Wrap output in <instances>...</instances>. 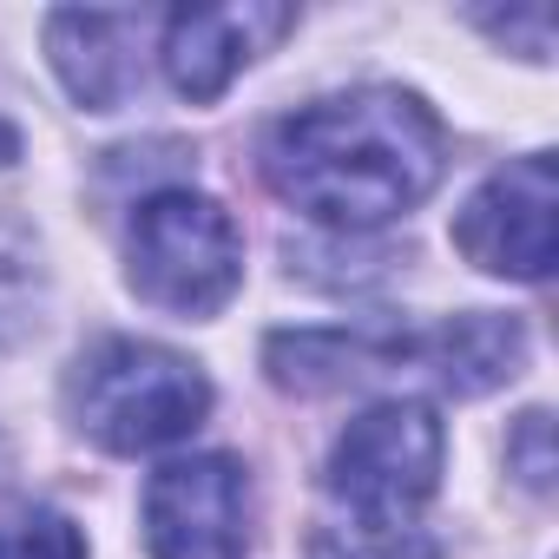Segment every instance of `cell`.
I'll use <instances>...</instances> for the list:
<instances>
[{"label": "cell", "mask_w": 559, "mask_h": 559, "mask_svg": "<svg viewBox=\"0 0 559 559\" xmlns=\"http://www.w3.org/2000/svg\"><path fill=\"white\" fill-rule=\"evenodd\" d=\"M448 165L441 119L402 86H356L276 119L263 171L276 198L330 230H376L415 211Z\"/></svg>", "instance_id": "1"}, {"label": "cell", "mask_w": 559, "mask_h": 559, "mask_svg": "<svg viewBox=\"0 0 559 559\" xmlns=\"http://www.w3.org/2000/svg\"><path fill=\"white\" fill-rule=\"evenodd\" d=\"M448 435L428 402H376L362 408L330 467V520L317 526V559H441L435 533L421 526V507L441 487Z\"/></svg>", "instance_id": "2"}, {"label": "cell", "mask_w": 559, "mask_h": 559, "mask_svg": "<svg viewBox=\"0 0 559 559\" xmlns=\"http://www.w3.org/2000/svg\"><path fill=\"white\" fill-rule=\"evenodd\" d=\"M67 408L99 448L152 454L165 441H185L204 421L211 382L178 349H158V343H139V336H106L73 362Z\"/></svg>", "instance_id": "3"}, {"label": "cell", "mask_w": 559, "mask_h": 559, "mask_svg": "<svg viewBox=\"0 0 559 559\" xmlns=\"http://www.w3.org/2000/svg\"><path fill=\"white\" fill-rule=\"evenodd\" d=\"M132 290L171 317H217L243 284V237L230 211L204 191H152L126 230Z\"/></svg>", "instance_id": "4"}, {"label": "cell", "mask_w": 559, "mask_h": 559, "mask_svg": "<svg viewBox=\"0 0 559 559\" xmlns=\"http://www.w3.org/2000/svg\"><path fill=\"white\" fill-rule=\"evenodd\" d=\"M145 546L152 559H243L250 546V480L230 454H185L145 480Z\"/></svg>", "instance_id": "5"}, {"label": "cell", "mask_w": 559, "mask_h": 559, "mask_svg": "<svg viewBox=\"0 0 559 559\" xmlns=\"http://www.w3.org/2000/svg\"><path fill=\"white\" fill-rule=\"evenodd\" d=\"M552 204H559V178L552 158L533 152L507 171H493L454 217V243L467 263L493 270V276H520L539 284L552 270Z\"/></svg>", "instance_id": "6"}, {"label": "cell", "mask_w": 559, "mask_h": 559, "mask_svg": "<svg viewBox=\"0 0 559 559\" xmlns=\"http://www.w3.org/2000/svg\"><path fill=\"white\" fill-rule=\"evenodd\" d=\"M297 27L290 8L276 0H230V8H178L165 21V80L191 99V106H211L257 53H270Z\"/></svg>", "instance_id": "7"}, {"label": "cell", "mask_w": 559, "mask_h": 559, "mask_svg": "<svg viewBox=\"0 0 559 559\" xmlns=\"http://www.w3.org/2000/svg\"><path fill=\"white\" fill-rule=\"evenodd\" d=\"M145 40V14H99V8H67L47 21V53L67 80V93L93 112H112L132 80H139V60L132 47Z\"/></svg>", "instance_id": "8"}, {"label": "cell", "mask_w": 559, "mask_h": 559, "mask_svg": "<svg viewBox=\"0 0 559 559\" xmlns=\"http://www.w3.org/2000/svg\"><path fill=\"white\" fill-rule=\"evenodd\" d=\"M520 356H526V330L513 317H493V310L454 317L415 343V362H428L441 376V389H454V395H487L493 382L520 376Z\"/></svg>", "instance_id": "9"}, {"label": "cell", "mask_w": 559, "mask_h": 559, "mask_svg": "<svg viewBox=\"0 0 559 559\" xmlns=\"http://www.w3.org/2000/svg\"><path fill=\"white\" fill-rule=\"evenodd\" d=\"M40 263H34V237L21 224L0 217V343H21L40 317Z\"/></svg>", "instance_id": "10"}, {"label": "cell", "mask_w": 559, "mask_h": 559, "mask_svg": "<svg viewBox=\"0 0 559 559\" xmlns=\"http://www.w3.org/2000/svg\"><path fill=\"white\" fill-rule=\"evenodd\" d=\"M0 559H86V533L67 513L40 507L14 526H0Z\"/></svg>", "instance_id": "11"}, {"label": "cell", "mask_w": 559, "mask_h": 559, "mask_svg": "<svg viewBox=\"0 0 559 559\" xmlns=\"http://www.w3.org/2000/svg\"><path fill=\"white\" fill-rule=\"evenodd\" d=\"M507 461H513V474H520L533 493L552 487V415H546V408L520 415V428H513V441H507Z\"/></svg>", "instance_id": "12"}, {"label": "cell", "mask_w": 559, "mask_h": 559, "mask_svg": "<svg viewBox=\"0 0 559 559\" xmlns=\"http://www.w3.org/2000/svg\"><path fill=\"white\" fill-rule=\"evenodd\" d=\"M14 158H21V132L0 119V165H14Z\"/></svg>", "instance_id": "13"}]
</instances>
